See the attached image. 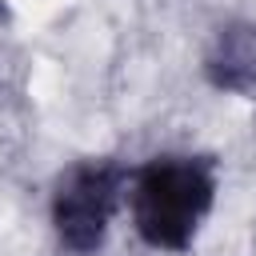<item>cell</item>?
I'll list each match as a JSON object with an SVG mask.
<instances>
[{"label": "cell", "instance_id": "3957f363", "mask_svg": "<svg viewBox=\"0 0 256 256\" xmlns=\"http://www.w3.org/2000/svg\"><path fill=\"white\" fill-rule=\"evenodd\" d=\"M204 76L220 92L256 96V24L252 20H232L212 36L204 52Z\"/></svg>", "mask_w": 256, "mask_h": 256}, {"label": "cell", "instance_id": "7a4b0ae2", "mask_svg": "<svg viewBox=\"0 0 256 256\" xmlns=\"http://www.w3.org/2000/svg\"><path fill=\"white\" fill-rule=\"evenodd\" d=\"M128 176L132 172L112 156H88L60 172L52 188V228L68 252L88 256L104 244Z\"/></svg>", "mask_w": 256, "mask_h": 256}, {"label": "cell", "instance_id": "6da1fadb", "mask_svg": "<svg viewBox=\"0 0 256 256\" xmlns=\"http://www.w3.org/2000/svg\"><path fill=\"white\" fill-rule=\"evenodd\" d=\"M216 200L212 156L164 152L128 176V212L136 236L156 252L192 248L204 216Z\"/></svg>", "mask_w": 256, "mask_h": 256}]
</instances>
